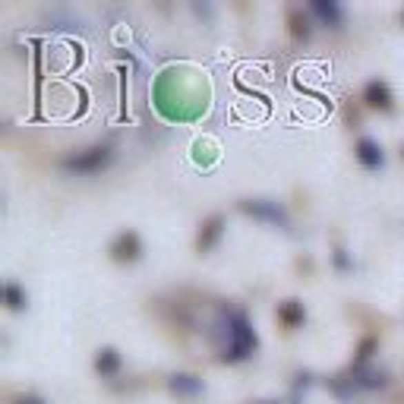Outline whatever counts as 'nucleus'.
Returning <instances> with one entry per match:
<instances>
[{"instance_id": "5", "label": "nucleus", "mask_w": 404, "mask_h": 404, "mask_svg": "<svg viewBox=\"0 0 404 404\" xmlns=\"http://www.w3.org/2000/svg\"><path fill=\"white\" fill-rule=\"evenodd\" d=\"M357 158H360V165L370 168V171H376V168L385 165V155H382V149L373 143V139H360L357 143Z\"/></svg>"}, {"instance_id": "14", "label": "nucleus", "mask_w": 404, "mask_h": 404, "mask_svg": "<svg viewBox=\"0 0 404 404\" xmlns=\"http://www.w3.org/2000/svg\"><path fill=\"white\" fill-rule=\"evenodd\" d=\"M16 404H45V401H41V398H35V395H26V398H19Z\"/></svg>"}, {"instance_id": "12", "label": "nucleus", "mask_w": 404, "mask_h": 404, "mask_svg": "<svg viewBox=\"0 0 404 404\" xmlns=\"http://www.w3.org/2000/svg\"><path fill=\"white\" fill-rule=\"evenodd\" d=\"M3 297H7V307H10V310H23V307H26V294L19 291L16 285H7V287H3Z\"/></svg>"}, {"instance_id": "11", "label": "nucleus", "mask_w": 404, "mask_h": 404, "mask_svg": "<svg viewBox=\"0 0 404 404\" xmlns=\"http://www.w3.org/2000/svg\"><path fill=\"white\" fill-rule=\"evenodd\" d=\"M171 389L177 392V395H196V392H202V382L196 379V376H187V373H180L171 379Z\"/></svg>"}, {"instance_id": "7", "label": "nucleus", "mask_w": 404, "mask_h": 404, "mask_svg": "<svg viewBox=\"0 0 404 404\" xmlns=\"http://www.w3.org/2000/svg\"><path fill=\"white\" fill-rule=\"evenodd\" d=\"M278 319L285 322L287 329H297V325H303V319H307V313H303V303H297V300H285V303L278 307Z\"/></svg>"}, {"instance_id": "9", "label": "nucleus", "mask_w": 404, "mask_h": 404, "mask_svg": "<svg viewBox=\"0 0 404 404\" xmlns=\"http://www.w3.org/2000/svg\"><path fill=\"white\" fill-rule=\"evenodd\" d=\"M95 370L101 376H114L120 370V354L114 351V347H105V351H98L95 357Z\"/></svg>"}, {"instance_id": "8", "label": "nucleus", "mask_w": 404, "mask_h": 404, "mask_svg": "<svg viewBox=\"0 0 404 404\" xmlns=\"http://www.w3.org/2000/svg\"><path fill=\"white\" fill-rule=\"evenodd\" d=\"M310 10H313V13L319 16L325 26H341V7H338V3H332V0H329V3H325V0H316Z\"/></svg>"}, {"instance_id": "3", "label": "nucleus", "mask_w": 404, "mask_h": 404, "mask_svg": "<svg viewBox=\"0 0 404 404\" xmlns=\"http://www.w3.org/2000/svg\"><path fill=\"white\" fill-rule=\"evenodd\" d=\"M240 209L247 212L253 218H262L269 225H278V228H287V212L278 205V202H265V199H256V202H243Z\"/></svg>"}, {"instance_id": "13", "label": "nucleus", "mask_w": 404, "mask_h": 404, "mask_svg": "<svg viewBox=\"0 0 404 404\" xmlns=\"http://www.w3.org/2000/svg\"><path fill=\"white\" fill-rule=\"evenodd\" d=\"M291 23H294V35H303V38L310 35V29H307V19H300V16L294 13V16H291Z\"/></svg>"}, {"instance_id": "4", "label": "nucleus", "mask_w": 404, "mask_h": 404, "mask_svg": "<svg viewBox=\"0 0 404 404\" xmlns=\"http://www.w3.org/2000/svg\"><path fill=\"white\" fill-rule=\"evenodd\" d=\"M139 237H136L133 231L130 234H120L117 240H114V247H111V253H114V259H120V262H133L136 256H139Z\"/></svg>"}, {"instance_id": "6", "label": "nucleus", "mask_w": 404, "mask_h": 404, "mask_svg": "<svg viewBox=\"0 0 404 404\" xmlns=\"http://www.w3.org/2000/svg\"><path fill=\"white\" fill-rule=\"evenodd\" d=\"M363 98H367V105H370V108H379V111L392 108V92H389V85L379 83V79L367 83V89H363Z\"/></svg>"}, {"instance_id": "10", "label": "nucleus", "mask_w": 404, "mask_h": 404, "mask_svg": "<svg viewBox=\"0 0 404 404\" xmlns=\"http://www.w3.org/2000/svg\"><path fill=\"white\" fill-rule=\"evenodd\" d=\"M221 225H225V218H212L209 225L202 228V234H199V250H212L215 247V240L221 237Z\"/></svg>"}, {"instance_id": "1", "label": "nucleus", "mask_w": 404, "mask_h": 404, "mask_svg": "<svg viewBox=\"0 0 404 404\" xmlns=\"http://www.w3.org/2000/svg\"><path fill=\"white\" fill-rule=\"evenodd\" d=\"M221 322H225V335H228V345H225V354H221V357L243 360L247 354L256 351V335H253V329H250L247 316L237 313V310H228V313L221 316Z\"/></svg>"}, {"instance_id": "2", "label": "nucleus", "mask_w": 404, "mask_h": 404, "mask_svg": "<svg viewBox=\"0 0 404 404\" xmlns=\"http://www.w3.org/2000/svg\"><path fill=\"white\" fill-rule=\"evenodd\" d=\"M111 161V145H95V149H85L79 155H70L63 161V171L70 174H95Z\"/></svg>"}]
</instances>
